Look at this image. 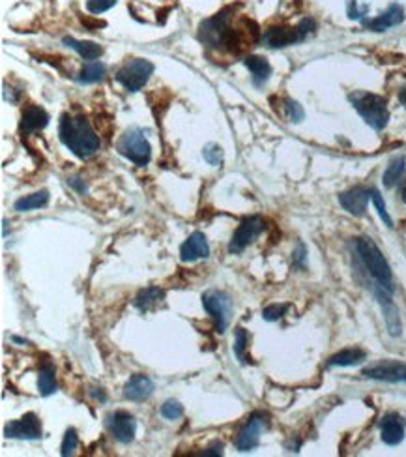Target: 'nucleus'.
I'll return each instance as SVG.
<instances>
[{"label":"nucleus","mask_w":406,"mask_h":457,"mask_svg":"<svg viewBox=\"0 0 406 457\" xmlns=\"http://www.w3.org/2000/svg\"><path fill=\"white\" fill-rule=\"evenodd\" d=\"M232 8L223 10L214 17L203 21L201 30H199V38L206 47L212 49H230V51L240 53L246 45L243 44V32L240 28H232L230 25V15Z\"/></svg>","instance_id":"2"},{"label":"nucleus","mask_w":406,"mask_h":457,"mask_svg":"<svg viewBox=\"0 0 406 457\" xmlns=\"http://www.w3.org/2000/svg\"><path fill=\"white\" fill-rule=\"evenodd\" d=\"M371 201L375 204V208L376 212H378V216L382 217V222L386 223L387 227H394V219H391L389 214H387L386 203H384V199H382V195L378 193V190H371Z\"/></svg>","instance_id":"31"},{"label":"nucleus","mask_w":406,"mask_h":457,"mask_svg":"<svg viewBox=\"0 0 406 457\" xmlns=\"http://www.w3.org/2000/svg\"><path fill=\"white\" fill-rule=\"evenodd\" d=\"M47 203H49V191L41 190L36 191V193H30V195H26V197L17 199L15 204H13V208L17 210V212H28V210L41 208V206H45Z\"/></svg>","instance_id":"26"},{"label":"nucleus","mask_w":406,"mask_h":457,"mask_svg":"<svg viewBox=\"0 0 406 457\" xmlns=\"http://www.w3.org/2000/svg\"><path fill=\"white\" fill-rule=\"evenodd\" d=\"M58 135H60L62 145L70 148L71 152L81 159L94 156L102 145L100 137L95 135L90 122L84 116H73V114L64 113L60 116Z\"/></svg>","instance_id":"1"},{"label":"nucleus","mask_w":406,"mask_h":457,"mask_svg":"<svg viewBox=\"0 0 406 457\" xmlns=\"http://www.w3.org/2000/svg\"><path fill=\"white\" fill-rule=\"evenodd\" d=\"M270 426V416L262 411H257L248 418V422L240 427L234 438V446L238 451H251L261 445L262 429Z\"/></svg>","instance_id":"8"},{"label":"nucleus","mask_w":406,"mask_h":457,"mask_svg":"<svg viewBox=\"0 0 406 457\" xmlns=\"http://www.w3.org/2000/svg\"><path fill=\"white\" fill-rule=\"evenodd\" d=\"M400 195H403V201L406 203V188H403V191H400Z\"/></svg>","instance_id":"43"},{"label":"nucleus","mask_w":406,"mask_h":457,"mask_svg":"<svg viewBox=\"0 0 406 457\" xmlns=\"http://www.w3.org/2000/svg\"><path fill=\"white\" fill-rule=\"evenodd\" d=\"M49 124V113L38 105H26L21 114V134L28 135L44 129Z\"/></svg>","instance_id":"20"},{"label":"nucleus","mask_w":406,"mask_h":457,"mask_svg":"<svg viewBox=\"0 0 406 457\" xmlns=\"http://www.w3.org/2000/svg\"><path fill=\"white\" fill-rule=\"evenodd\" d=\"M403 21H405V10L399 4H391L386 12H382L375 19L363 21V26L373 32H384L387 28H391V26L400 25Z\"/></svg>","instance_id":"18"},{"label":"nucleus","mask_w":406,"mask_h":457,"mask_svg":"<svg viewBox=\"0 0 406 457\" xmlns=\"http://www.w3.org/2000/svg\"><path fill=\"white\" fill-rule=\"evenodd\" d=\"M246 68L251 71V75H253V83L255 84H262L266 83L270 75H272V66L268 62L264 57H257V55H249L246 60Z\"/></svg>","instance_id":"22"},{"label":"nucleus","mask_w":406,"mask_h":457,"mask_svg":"<svg viewBox=\"0 0 406 457\" xmlns=\"http://www.w3.org/2000/svg\"><path fill=\"white\" fill-rule=\"evenodd\" d=\"M382 440L389 446H397L405 438V422L397 413H387L380 422Z\"/></svg>","instance_id":"19"},{"label":"nucleus","mask_w":406,"mask_h":457,"mask_svg":"<svg viewBox=\"0 0 406 457\" xmlns=\"http://www.w3.org/2000/svg\"><path fill=\"white\" fill-rule=\"evenodd\" d=\"M57 377H55V366L49 360H44L38 371V390L39 394L47 397L57 392Z\"/></svg>","instance_id":"24"},{"label":"nucleus","mask_w":406,"mask_h":457,"mask_svg":"<svg viewBox=\"0 0 406 457\" xmlns=\"http://www.w3.org/2000/svg\"><path fill=\"white\" fill-rule=\"evenodd\" d=\"M79 180H81V178H70V180H68V184L73 186V188H75L77 191H81V193H84V190H86V186H84V182H79Z\"/></svg>","instance_id":"41"},{"label":"nucleus","mask_w":406,"mask_h":457,"mask_svg":"<svg viewBox=\"0 0 406 457\" xmlns=\"http://www.w3.org/2000/svg\"><path fill=\"white\" fill-rule=\"evenodd\" d=\"M400 102L406 105V90H403V92H400Z\"/></svg>","instance_id":"42"},{"label":"nucleus","mask_w":406,"mask_h":457,"mask_svg":"<svg viewBox=\"0 0 406 457\" xmlns=\"http://www.w3.org/2000/svg\"><path fill=\"white\" fill-rule=\"evenodd\" d=\"M356 251L360 255L363 267L367 268V272L371 274V278L376 281V285H380L382 289H386V291L394 294V274H391V268L387 265L386 257L382 255L380 248L371 238L362 236V238L356 240Z\"/></svg>","instance_id":"3"},{"label":"nucleus","mask_w":406,"mask_h":457,"mask_svg":"<svg viewBox=\"0 0 406 457\" xmlns=\"http://www.w3.org/2000/svg\"><path fill=\"white\" fill-rule=\"evenodd\" d=\"M4 435L8 438H26L38 440L41 438V422L34 413H26L19 420H13L4 427Z\"/></svg>","instance_id":"13"},{"label":"nucleus","mask_w":406,"mask_h":457,"mask_svg":"<svg viewBox=\"0 0 406 457\" xmlns=\"http://www.w3.org/2000/svg\"><path fill=\"white\" fill-rule=\"evenodd\" d=\"M264 227H266V223H264V219H262L261 216L243 217L240 225H238V228L234 231L232 238H230L229 253H241L243 249L248 248L249 244H253V242L262 235Z\"/></svg>","instance_id":"9"},{"label":"nucleus","mask_w":406,"mask_h":457,"mask_svg":"<svg viewBox=\"0 0 406 457\" xmlns=\"http://www.w3.org/2000/svg\"><path fill=\"white\" fill-rule=\"evenodd\" d=\"M154 394V382L150 377L142 373H135L124 384V397L129 401H145Z\"/></svg>","instance_id":"17"},{"label":"nucleus","mask_w":406,"mask_h":457,"mask_svg":"<svg viewBox=\"0 0 406 457\" xmlns=\"http://www.w3.org/2000/svg\"><path fill=\"white\" fill-rule=\"evenodd\" d=\"M286 310H288L286 304H270L262 310V319L268 321V323H275V321H279L285 315Z\"/></svg>","instance_id":"32"},{"label":"nucleus","mask_w":406,"mask_h":457,"mask_svg":"<svg viewBox=\"0 0 406 457\" xmlns=\"http://www.w3.org/2000/svg\"><path fill=\"white\" fill-rule=\"evenodd\" d=\"M201 456L204 457H217V456H223V442H216V445H212L208 448V450H204Z\"/></svg>","instance_id":"39"},{"label":"nucleus","mask_w":406,"mask_h":457,"mask_svg":"<svg viewBox=\"0 0 406 457\" xmlns=\"http://www.w3.org/2000/svg\"><path fill=\"white\" fill-rule=\"evenodd\" d=\"M154 73V64L145 58H131L127 60L120 70L116 71V81L129 92H139L142 90L148 79Z\"/></svg>","instance_id":"6"},{"label":"nucleus","mask_w":406,"mask_h":457,"mask_svg":"<svg viewBox=\"0 0 406 457\" xmlns=\"http://www.w3.org/2000/svg\"><path fill=\"white\" fill-rule=\"evenodd\" d=\"M365 360H367V352L363 349H358V347H352V349H343L330 356L326 366L328 368H350V366L365 362Z\"/></svg>","instance_id":"21"},{"label":"nucleus","mask_w":406,"mask_h":457,"mask_svg":"<svg viewBox=\"0 0 406 457\" xmlns=\"http://www.w3.org/2000/svg\"><path fill=\"white\" fill-rule=\"evenodd\" d=\"M184 414V406L180 405L176 400H169L161 405V416L167 420H176Z\"/></svg>","instance_id":"33"},{"label":"nucleus","mask_w":406,"mask_h":457,"mask_svg":"<svg viewBox=\"0 0 406 457\" xmlns=\"http://www.w3.org/2000/svg\"><path fill=\"white\" fill-rule=\"evenodd\" d=\"M203 307L206 310L214 326L219 334L227 330L232 315V300L227 292L223 291H208L203 294Z\"/></svg>","instance_id":"7"},{"label":"nucleus","mask_w":406,"mask_h":457,"mask_svg":"<svg viewBox=\"0 0 406 457\" xmlns=\"http://www.w3.org/2000/svg\"><path fill=\"white\" fill-rule=\"evenodd\" d=\"M302 39H304V34L299 32L298 26H270L264 32V44L272 49L288 47L292 44H298Z\"/></svg>","instance_id":"14"},{"label":"nucleus","mask_w":406,"mask_h":457,"mask_svg":"<svg viewBox=\"0 0 406 457\" xmlns=\"http://www.w3.org/2000/svg\"><path fill=\"white\" fill-rule=\"evenodd\" d=\"M210 257V246L206 240V235L201 231H195L190 238L182 244L180 248V259L184 262H193L199 259H208Z\"/></svg>","instance_id":"15"},{"label":"nucleus","mask_w":406,"mask_h":457,"mask_svg":"<svg viewBox=\"0 0 406 457\" xmlns=\"http://www.w3.org/2000/svg\"><path fill=\"white\" fill-rule=\"evenodd\" d=\"M315 26H317V25H315V21H313V19H304L298 25V28H299V32L304 34V38H305V36H307L309 32L315 30Z\"/></svg>","instance_id":"40"},{"label":"nucleus","mask_w":406,"mask_h":457,"mask_svg":"<svg viewBox=\"0 0 406 457\" xmlns=\"http://www.w3.org/2000/svg\"><path fill=\"white\" fill-rule=\"evenodd\" d=\"M367 6H358L356 0H350L349 2V17L350 19H362L363 15L367 13Z\"/></svg>","instance_id":"37"},{"label":"nucleus","mask_w":406,"mask_h":457,"mask_svg":"<svg viewBox=\"0 0 406 457\" xmlns=\"http://www.w3.org/2000/svg\"><path fill=\"white\" fill-rule=\"evenodd\" d=\"M116 150L139 167H145L152 158V146L145 137V132L139 127L127 129L116 143Z\"/></svg>","instance_id":"5"},{"label":"nucleus","mask_w":406,"mask_h":457,"mask_svg":"<svg viewBox=\"0 0 406 457\" xmlns=\"http://www.w3.org/2000/svg\"><path fill=\"white\" fill-rule=\"evenodd\" d=\"M204 159L208 161L210 165H221L223 161V150L221 146L208 145L204 148Z\"/></svg>","instance_id":"34"},{"label":"nucleus","mask_w":406,"mask_h":457,"mask_svg":"<svg viewBox=\"0 0 406 457\" xmlns=\"http://www.w3.org/2000/svg\"><path fill=\"white\" fill-rule=\"evenodd\" d=\"M107 73V68H105V64L98 62V60H90L89 64H84L83 70L79 73V81L81 83H98V81H102L103 77Z\"/></svg>","instance_id":"28"},{"label":"nucleus","mask_w":406,"mask_h":457,"mask_svg":"<svg viewBox=\"0 0 406 457\" xmlns=\"http://www.w3.org/2000/svg\"><path fill=\"white\" fill-rule=\"evenodd\" d=\"M64 44L79 53L84 60H95V58H100L103 55L102 45L94 44V42H79L75 38H64Z\"/></svg>","instance_id":"25"},{"label":"nucleus","mask_w":406,"mask_h":457,"mask_svg":"<svg viewBox=\"0 0 406 457\" xmlns=\"http://www.w3.org/2000/svg\"><path fill=\"white\" fill-rule=\"evenodd\" d=\"M163 300H165V291L163 289H159V287H146V289L139 291V294L135 296V307L140 310V312H150Z\"/></svg>","instance_id":"23"},{"label":"nucleus","mask_w":406,"mask_h":457,"mask_svg":"<svg viewBox=\"0 0 406 457\" xmlns=\"http://www.w3.org/2000/svg\"><path fill=\"white\" fill-rule=\"evenodd\" d=\"M286 114H288V118L290 122H302L304 120V107L299 105L298 102H292V100H286Z\"/></svg>","instance_id":"36"},{"label":"nucleus","mask_w":406,"mask_h":457,"mask_svg":"<svg viewBox=\"0 0 406 457\" xmlns=\"http://www.w3.org/2000/svg\"><path fill=\"white\" fill-rule=\"evenodd\" d=\"M371 199V190L365 188H352V190L343 191L339 195V203L343 206L349 214L356 217H362L367 210V203Z\"/></svg>","instance_id":"16"},{"label":"nucleus","mask_w":406,"mask_h":457,"mask_svg":"<svg viewBox=\"0 0 406 457\" xmlns=\"http://www.w3.org/2000/svg\"><path fill=\"white\" fill-rule=\"evenodd\" d=\"M305 260H307V249L304 244H298V248L294 249V265L298 268H305Z\"/></svg>","instance_id":"38"},{"label":"nucleus","mask_w":406,"mask_h":457,"mask_svg":"<svg viewBox=\"0 0 406 457\" xmlns=\"http://www.w3.org/2000/svg\"><path fill=\"white\" fill-rule=\"evenodd\" d=\"M362 375L365 379L384 382H406V364L397 360H382L371 364L363 369Z\"/></svg>","instance_id":"10"},{"label":"nucleus","mask_w":406,"mask_h":457,"mask_svg":"<svg viewBox=\"0 0 406 457\" xmlns=\"http://www.w3.org/2000/svg\"><path fill=\"white\" fill-rule=\"evenodd\" d=\"M248 343H249V336L248 332L243 330V328H236L234 330V355L236 358L240 360L241 364H248L249 358L246 355V349H248Z\"/></svg>","instance_id":"29"},{"label":"nucleus","mask_w":406,"mask_h":457,"mask_svg":"<svg viewBox=\"0 0 406 457\" xmlns=\"http://www.w3.org/2000/svg\"><path fill=\"white\" fill-rule=\"evenodd\" d=\"M77 445H79V435H77L75 427H70V429L66 431V435H64L60 454H62L64 457L73 456V454H75V450H77Z\"/></svg>","instance_id":"30"},{"label":"nucleus","mask_w":406,"mask_h":457,"mask_svg":"<svg viewBox=\"0 0 406 457\" xmlns=\"http://www.w3.org/2000/svg\"><path fill=\"white\" fill-rule=\"evenodd\" d=\"M350 103L354 105V109L360 113L363 120L367 122L369 126L380 132L387 126V120H389V111H387V102L378 94H371V92H363V90H358V92H352L349 96Z\"/></svg>","instance_id":"4"},{"label":"nucleus","mask_w":406,"mask_h":457,"mask_svg":"<svg viewBox=\"0 0 406 457\" xmlns=\"http://www.w3.org/2000/svg\"><path fill=\"white\" fill-rule=\"evenodd\" d=\"M116 0H86V8L90 13H103L115 6Z\"/></svg>","instance_id":"35"},{"label":"nucleus","mask_w":406,"mask_h":457,"mask_svg":"<svg viewBox=\"0 0 406 457\" xmlns=\"http://www.w3.org/2000/svg\"><path fill=\"white\" fill-rule=\"evenodd\" d=\"M107 429L111 435L122 442V445H129L135 438L137 433V422H135L133 414L126 413V411H115V413L107 414L105 418Z\"/></svg>","instance_id":"11"},{"label":"nucleus","mask_w":406,"mask_h":457,"mask_svg":"<svg viewBox=\"0 0 406 457\" xmlns=\"http://www.w3.org/2000/svg\"><path fill=\"white\" fill-rule=\"evenodd\" d=\"M373 294H375V298L378 300V304H380L389 336L399 337L400 334H403V323H400L399 307H397L394 300H391V292L386 291V289H382L380 285H375Z\"/></svg>","instance_id":"12"},{"label":"nucleus","mask_w":406,"mask_h":457,"mask_svg":"<svg viewBox=\"0 0 406 457\" xmlns=\"http://www.w3.org/2000/svg\"><path fill=\"white\" fill-rule=\"evenodd\" d=\"M405 171H406V159L405 156H397V158H394L391 161H389V165H387V169L384 171V186L386 188H394L395 184H399L400 178L405 177Z\"/></svg>","instance_id":"27"}]
</instances>
